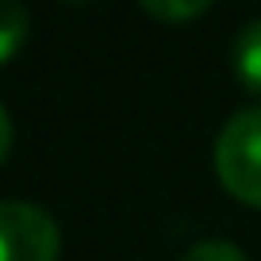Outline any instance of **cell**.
<instances>
[{"mask_svg": "<svg viewBox=\"0 0 261 261\" xmlns=\"http://www.w3.org/2000/svg\"><path fill=\"white\" fill-rule=\"evenodd\" d=\"M215 173L234 200L261 207V108H242L215 142Z\"/></svg>", "mask_w": 261, "mask_h": 261, "instance_id": "cell-1", "label": "cell"}, {"mask_svg": "<svg viewBox=\"0 0 261 261\" xmlns=\"http://www.w3.org/2000/svg\"><path fill=\"white\" fill-rule=\"evenodd\" d=\"M62 230L35 204H0V261H58Z\"/></svg>", "mask_w": 261, "mask_h": 261, "instance_id": "cell-2", "label": "cell"}, {"mask_svg": "<svg viewBox=\"0 0 261 261\" xmlns=\"http://www.w3.org/2000/svg\"><path fill=\"white\" fill-rule=\"evenodd\" d=\"M234 77L242 81L246 92L261 96V19L242 27L234 39Z\"/></svg>", "mask_w": 261, "mask_h": 261, "instance_id": "cell-3", "label": "cell"}, {"mask_svg": "<svg viewBox=\"0 0 261 261\" xmlns=\"http://www.w3.org/2000/svg\"><path fill=\"white\" fill-rule=\"evenodd\" d=\"M27 31H31L27 8L16 0H0V65L19 54V46L27 42Z\"/></svg>", "mask_w": 261, "mask_h": 261, "instance_id": "cell-4", "label": "cell"}, {"mask_svg": "<svg viewBox=\"0 0 261 261\" xmlns=\"http://www.w3.org/2000/svg\"><path fill=\"white\" fill-rule=\"evenodd\" d=\"M212 8L207 0H146L142 12L154 19H165V23H185V19H196Z\"/></svg>", "mask_w": 261, "mask_h": 261, "instance_id": "cell-5", "label": "cell"}, {"mask_svg": "<svg viewBox=\"0 0 261 261\" xmlns=\"http://www.w3.org/2000/svg\"><path fill=\"white\" fill-rule=\"evenodd\" d=\"M180 261H246V253L238 250L234 242H223V238H212V242H200L185 253Z\"/></svg>", "mask_w": 261, "mask_h": 261, "instance_id": "cell-6", "label": "cell"}, {"mask_svg": "<svg viewBox=\"0 0 261 261\" xmlns=\"http://www.w3.org/2000/svg\"><path fill=\"white\" fill-rule=\"evenodd\" d=\"M8 150H12V123H8V112L0 108V162L8 158Z\"/></svg>", "mask_w": 261, "mask_h": 261, "instance_id": "cell-7", "label": "cell"}]
</instances>
